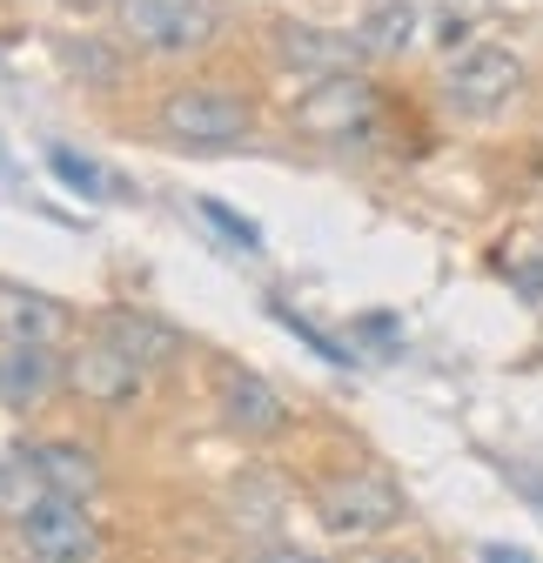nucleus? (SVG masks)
<instances>
[{
    "label": "nucleus",
    "instance_id": "ddd939ff",
    "mask_svg": "<svg viewBox=\"0 0 543 563\" xmlns=\"http://www.w3.org/2000/svg\"><path fill=\"white\" fill-rule=\"evenodd\" d=\"M101 335H108V342H121L142 369H162V363H175V356H181V335H175L168 322H155V316H128V309H121V316H108V322H101Z\"/></svg>",
    "mask_w": 543,
    "mask_h": 563
},
{
    "label": "nucleus",
    "instance_id": "6ab92c4d",
    "mask_svg": "<svg viewBox=\"0 0 543 563\" xmlns=\"http://www.w3.org/2000/svg\"><path fill=\"white\" fill-rule=\"evenodd\" d=\"M484 563H530V550H510V543H484Z\"/></svg>",
    "mask_w": 543,
    "mask_h": 563
},
{
    "label": "nucleus",
    "instance_id": "20e7f679",
    "mask_svg": "<svg viewBox=\"0 0 543 563\" xmlns=\"http://www.w3.org/2000/svg\"><path fill=\"white\" fill-rule=\"evenodd\" d=\"M162 128L188 148H229L248 134V101L229 88H175L162 101Z\"/></svg>",
    "mask_w": 543,
    "mask_h": 563
},
{
    "label": "nucleus",
    "instance_id": "f3484780",
    "mask_svg": "<svg viewBox=\"0 0 543 563\" xmlns=\"http://www.w3.org/2000/svg\"><path fill=\"white\" fill-rule=\"evenodd\" d=\"M195 216H201V222H209V229H215L222 242H235V249H248V255L262 249V229H255L248 216H235V208H229V201H215V195H195Z\"/></svg>",
    "mask_w": 543,
    "mask_h": 563
},
{
    "label": "nucleus",
    "instance_id": "0eeeda50",
    "mask_svg": "<svg viewBox=\"0 0 543 563\" xmlns=\"http://www.w3.org/2000/svg\"><path fill=\"white\" fill-rule=\"evenodd\" d=\"M142 363H134L128 356V349L121 342H108V335H95V342H81L75 349V356H67V389H75V396H88V402H128L134 389H142Z\"/></svg>",
    "mask_w": 543,
    "mask_h": 563
},
{
    "label": "nucleus",
    "instance_id": "2eb2a0df",
    "mask_svg": "<svg viewBox=\"0 0 543 563\" xmlns=\"http://www.w3.org/2000/svg\"><path fill=\"white\" fill-rule=\"evenodd\" d=\"M34 450H41V463H47V476H54V489H60V497L88 504L95 489H101V463H95L81 443H34Z\"/></svg>",
    "mask_w": 543,
    "mask_h": 563
},
{
    "label": "nucleus",
    "instance_id": "aec40b11",
    "mask_svg": "<svg viewBox=\"0 0 543 563\" xmlns=\"http://www.w3.org/2000/svg\"><path fill=\"white\" fill-rule=\"evenodd\" d=\"M363 335H376V342H389V335H396V316H363Z\"/></svg>",
    "mask_w": 543,
    "mask_h": 563
},
{
    "label": "nucleus",
    "instance_id": "f03ea898",
    "mask_svg": "<svg viewBox=\"0 0 543 563\" xmlns=\"http://www.w3.org/2000/svg\"><path fill=\"white\" fill-rule=\"evenodd\" d=\"M114 14H121L128 41L148 47V54H195L215 34L209 0H114Z\"/></svg>",
    "mask_w": 543,
    "mask_h": 563
},
{
    "label": "nucleus",
    "instance_id": "a211bd4d",
    "mask_svg": "<svg viewBox=\"0 0 543 563\" xmlns=\"http://www.w3.org/2000/svg\"><path fill=\"white\" fill-rule=\"evenodd\" d=\"M268 316H276V322H282L289 335H302V342L315 349V356H322V363H335V369H350V349H343V342H329V335H322V329H315L309 316H296L289 302H268Z\"/></svg>",
    "mask_w": 543,
    "mask_h": 563
},
{
    "label": "nucleus",
    "instance_id": "7ed1b4c3",
    "mask_svg": "<svg viewBox=\"0 0 543 563\" xmlns=\"http://www.w3.org/2000/svg\"><path fill=\"white\" fill-rule=\"evenodd\" d=\"M517 88H523V60H517L503 41L456 47L450 67H443V95H450L463 114H490V108H503Z\"/></svg>",
    "mask_w": 543,
    "mask_h": 563
},
{
    "label": "nucleus",
    "instance_id": "39448f33",
    "mask_svg": "<svg viewBox=\"0 0 543 563\" xmlns=\"http://www.w3.org/2000/svg\"><path fill=\"white\" fill-rule=\"evenodd\" d=\"M21 550L34 563H95L101 556V530H95V517L75 497H54L41 517L21 523Z\"/></svg>",
    "mask_w": 543,
    "mask_h": 563
},
{
    "label": "nucleus",
    "instance_id": "9b49d317",
    "mask_svg": "<svg viewBox=\"0 0 543 563\" xmlns=\"http://www.w3.org/2000/svg\"><path fill=\"white\" fill-rule=\"evenodd\" d=\"M60 497L54 489V476H47V463H41V450H14V456H0V523H27V517H41L47 504Z\"/></svg>",
    "mask_w": 543,
    "mask_h": 563
},
{
    "label": "nucleus",
    "instance_id": "9d476101",
    "mask_svg": "<svg viewBox=\"0 0 543 563\" xmlns=\"http://www.w3.org/2000/svg\"><path fill=\"white\" fill-rule=\"evenodd\" d=\"M276 54H282V67H296V75H315V81H329V75H356V60H369L356 34H329V27H282V34H276Z\"/></svg>",
    "mask_w": 543,
    "mask_h": 563
},
{
    "label": "nucleus",
    "instance_id": "dca6fc26",
    "mask_svg": "<svg viewBox=\"0 0 543 563\" xmlns=\"http://www.w3.org/2000/svg\"><path fill=\"white\" fill-rule=\"evenodd\" d=\"M47 175H54L60 188H75L81 201H101V195H108V175H101L88 155H75V148H47Z\"/></svg>",
    "mask_w": 543,
    "mask_h": 563
},
{
    "label": "nucleus",
    "instance_id": "4468645a",
    "mask_svg": "<svg viewBox=\"0 0 543 563\" xmlns=\"http://www.w3.org/2000/svg\"><path fill=\"white\" fill-rule=\"evenodd\" d=\"M356 41H363V54H402L417 41V0H376V14L356 27Z\"/></svg>",
    "mask_w": 543,
    "mask_h": 563
},
{
    "label": "nucleus",
    "instance_id": "412c9836",
    "mask_svg": "<svg viewBox=\"0 0 543 563\" xmlns=\"http://www.w3.org/2000/svg\"><path fill=\"white\" fill-rule=\"evenodd\" d=\"M383 563H423V556H383Z\"/></svg>",
    "mask_w": 543,
    "mask_h": 563
},
{
    "label": "nucleus",
    "instance_id": "f257e3e1",
    "mask_svg": "<svg viewBox=\"0 0 543 563\" xmlns=\"http://www.w3.org/2000/svg\"><path fill=\"white\" fill-rule=\"evenodd\" d=\"M315 517H322L329 537H343V543L350 537H376V530L402 523V489L383 470H343V476H329L315 489Z\"/></svg>",
    "mask_w": 543,
    "mask_h": 563
},
{
    "label": "nucleus",
    "instance_id": "1a4fd4ad",
    "mask_svg": "<svg viewBox=\"0 0 543 563\" xmlns=\"http://www.w3.org/2000/svg\"><path fill=\"white\" fill-rule=\"evenodd\" d=\"M60 383L67 369L54 363L47 342H0V402L8 409H41Z\"/></svg>",
    "mask_w": 543,
    "mask_h": 563
},
{
    "label": "nucleus",
    "instance_id": "423d86ee",
    "mask_svg": "<svg viewBox=\"0 0 543 563\" xmlns=\"http://www.w3.org/2000/svg\"><path fill=\"white\" fill-rule=\"evenodd\" d=\"M369 114H376V88L356 81V75H329V81H315V88L296 101V128H302V134H322V141L369 128Z\"/></svg>",
    "mask_w": 543,
    "mask_h": 563
},
{
    "label": "nucleus",
    "instance_id": "f8f14e48",
    "mask_svg": "<svg viewBox=\"0 0 543 563\" xmlns=\"http://www.w3.org/2000/svg\"><path fill=\"white\" fill-rule=\"evenodd\" d=\"M67 322V309L54 296H34L21 282H0V335L8 342H54Z\"/></svg>",
    "mask_w": 543,
    "mask_h": 563
},
{
    "label": "nucleus",
    "instance_id": "6e6552de",
    "mask_svg": "<svg viewBox=\"0 0 543 563\" xmlns=\"http://www.w3.org/2000/svg\"><path fill=\"white\" fill-rule=\"evenodd\" d=\"M215 402H222V422L235 437H276L282 422H289V409H282V396L268 389V376H255V369H222V389H215Z\"/></svg>",
    "mask_w": 543,
    "mask_h": 563
}]
</instances>
